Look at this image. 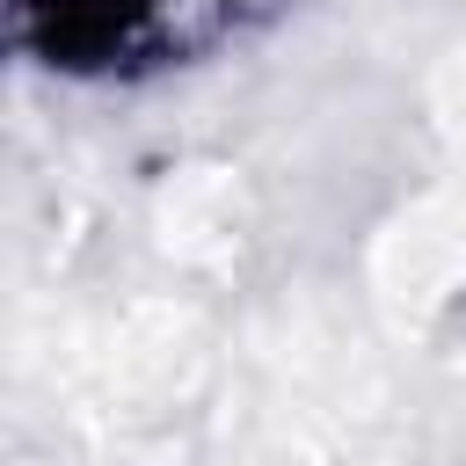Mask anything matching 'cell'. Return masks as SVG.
<instances>
[{
	"mask_svg": "<svg viewBox=\"0 0 466 466\" xmlns=\"http://www.w3.org/2000/svg\"><path fill=\"white\" fill-rule=\"evenodd\" d=\"M167 0H15V36L58 73H102L153 36Z\"/></svg>",
	"mask_w": 466,
	"mask_h": 466,
	"instance_id": "6da1fadb",
	"label": "cell"
}]
</instances>
